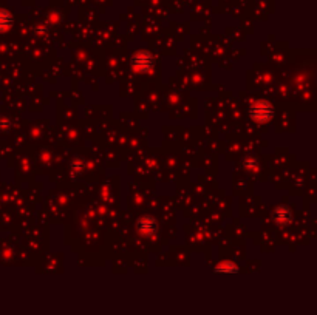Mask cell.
Listing matches in <instances>:
<instances>
[{
	"label": "cell",
	"mask_w": 317,
	"mask_h": 315,
	"mask_svg": "<svg viewBox=\"0 0 317 315\" xmlns=\"http://www.w3.org/2000/svg\"><path fill=\"white\" fill-rule=\"evenodd\" d=\"M274 116V107L268 100H257L249 108V118L257 124H266Z\"/></svg>",
	"instance_id": "1"
},
{
	"label": "cell",
	"mask_w": 317,
	"mask_h": 315,
	"mask_svg": "<svg viewBox=\"0 0 317 315\" xmlns=\"http://www.w3.org/2000/svg\"><path fill=\"white\" fill-rule=\"evenodd\" d=\"M153 64H155V60H153V56L149 51H138L132 56V67L139 71V73L149 71L153 67Z\"/></svg>",
	"instance_id": "2"
},
{
	"label": "cell",
	"mask_w": 317,
	"mask_h": 315,
	"mask_svg": "<svg viewBox=\"0 0 317 315\" xmlns=\"http://www.w3.org/2000/svg\"><path fill=\"white\" fill-rule=\"evenodd\" d=\"M136 229L141 235L144 237H152L153 233L157 232L158 226H157V221L153 219L152 217H141L136 222Z\"/></svg>",
	"instance_id": "3"
},
{
	"label": "cell",
	"mask_w": 317,
	"mask_h": 315,
	"mask_svg": "<svg viewBox=\"0 0 317 315\" xmlns=\"http://www.w3.org/2000/svg\"><path fill=\"white\" fill-rule=\"evenodd\" d=\"M272 218L274 221L277 222V224L280 226H286V224H290L291 222V210L286 207V206H279V207H275V210L272 212Z\"/></svg>",
	"instance_id": "4"
},
{
	"label": "cell",
	"mask_w": 317,
	"mask_h": 315,
	"mask_svg": "<svg viewBox=\"0 0 317 315\" xmlns=\"http://www.w3.org/2000/svg\"><path fill=\"white\" fill-rule=\"evenodd\" d=\"M215 272H220V273H237L240 269L238 266L235 263H231V261H223L220 264H217L215 269H213Z\"/></svg>",
	"instance_id": "5"
},
{
	"label": "cell",
	"mask_w": 317,
	"mask_h": 315,
	"mask_svg": "<svg viewBox=\"0 0 317 315\" xmlns=\"http://www.w3.org/2000/svg\"><path fill=\"white\" fill-rule=\"evenodd\" d=\"M13 25V16L5 9H0V33L6 31Z\"/></svg>",
	"instance_id": "6"
},
{
	"label": "cell",
	"mask_w": 317,
	"mask_h": 315,
	"mask_svg": "<svg viewBox=\"0 0 317 315\" xmlns=\"http://www.w3.org/2000/svg\"><path fill=\"white\" fill-rule=\"evenodd\" d=\"M78 161L79 159H75L73 162H71V169H73V171H80V170H82V162H80V164H78Z\"/></svg>",
	"instance_id": "7"
}]
</instances>
